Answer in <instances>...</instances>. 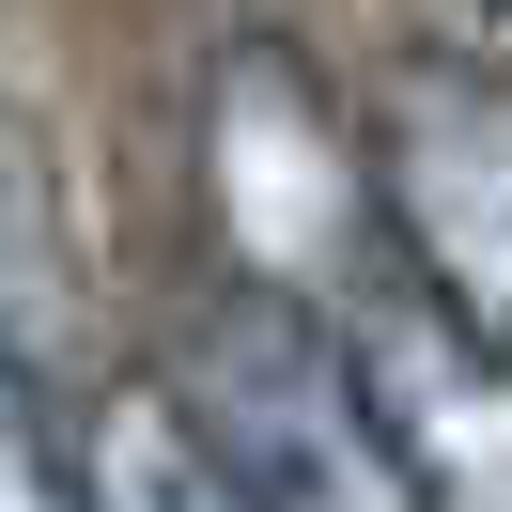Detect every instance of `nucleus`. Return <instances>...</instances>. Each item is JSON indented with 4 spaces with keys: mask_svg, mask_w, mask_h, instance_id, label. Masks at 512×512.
<instances>
[{
    "mask_svg": "<svg viewBox=\"0 0 512 512\" xmlns=\"http://www.w3.org/2000/svg\"><path fill=\"white\" fill-rule=\"evenodd\" d=\"M466 16H481V32H497V47H512V0H466Z\"/></svg>",
    "mask_w": 512,
    "mask_h": 512,
    "instance_id": "7",
    "label": "nucleus"
},
{
    "mask_svg": "<svg viewBox=\"0 0 512 512\" xmlns=\"http://www.w3.org/2000/svg\"><path fill=\"white\" fill-rule=\"evenodd\" d=\"M78 497L94 512H249V481H233V450H218V419L187 404V373H140V388H109L94 404V435H78Z\"/></svg>",
    "mask_w": 512,
    "mask_h": 512,
    "instance_id": "5",
    "label": "nucleus"
},
{
    "mask_svg": "<svg viewBox=\"0 0 512 512\" xmlns=\"http://www.w3.org/2000/svg\"><path fill=\"white\" fill-rule=\"evenodd\" d=\"M47 497H78V450H63V419L32 388V342L0 326V512H47Z\"/></svg>",
    "mask_w": 512,
    "mask_h": 512,
    "instance_id": "6",
    "label": "nucleus"
},
{
    "mask_svg": "<svg viewBox=\"0 0 512 512\" xmlns=\"http://www.w3.org/2000/svg\"><path fill=\"white\" fill-rule=\"evenodd\" d=\"M187 404L218 419L249 512H264V497H311V512H404V497H419L404 435H388L373 373H357V326L326 311V295H295V280H249V295L202 311Z\"/></svg>",
    "mask_w": 512,
    "mask_h": 512,
    "instance_id": "1",
    "label": "nucleus"
},
{
    "mask_svg": "<svg viewBox=\"0 0 512 512\" xmlns=\"http://www.w3.org/2000/svg\"><path fill=\"white\" fill-rule=\"evenodd\" d=\"M202 202H218V249L249 264V280H295V295H326V311L404 249L373 156L342 140L326 78L295 63L280 32H233L218 63H202Z\"/></svg>",
    "mask_w": 512,
    "mask_h": 512,
    "instance_id": "2",
    "label": "nucleus"
},
{
    "mask_svg": "<svg viewBox=\"0 0 512 512\" xmlns=\"http://www.w3.org/2000/svg\"><path fill=\"white\" fill-rule=\"evenodd\" d=\"M342 326H357V373H373V404H388V435H404L419 497L512 512V342H481L404 249L342 295Z\"/></svg>",
    "mask_w": 512,
    "mask_h": 512,
    "instance_id": "4",
    "label": "nucleus"
},
{
    "mask_svg": "<svg viewBox=\"0 0 512 512\" xmlns=\"http://www.w3.org/2000/svg\"><path fill=\"white\" fill-rule=\"evenodd\" d=\"M373 187H388L404 264L481 342H512V94L466 78V63H419L404 94L373 109Z\"/></svg>",
    "mask_w": 512,
    "mask_h": 512,
    "instance_id": "3",
    "label": "nucleus"
}]
</instances>
